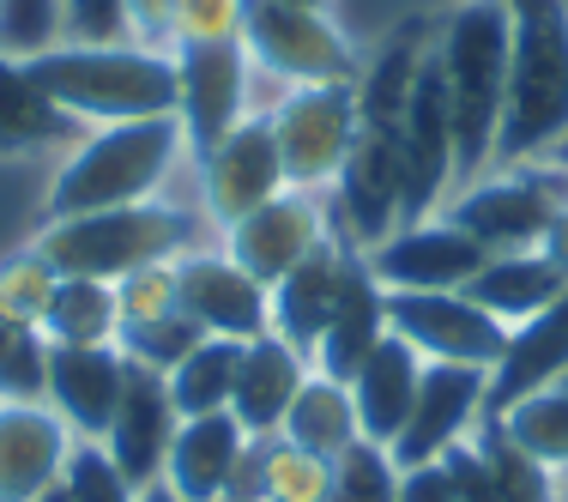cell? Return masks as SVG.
Instances as JSON below:
<instances>
[{
  "label": "cell",
  "instance_id": "obj_2",
  "mask_svg": "<svg viewBox=\"0 0 568 502\" xmlns=\"http://www.w3.org/2000/svg\"><path fill=\"white\" fill-rule=\"evenodd\" d=\"M212 224L200 219L194 188H170V194L133 200V207H110V212H85V219H55L37 224L31 249H43V261L67 279H128L133 267L152 261H175L194 242H206Z\"/></svg>",
  "mask_w": 568,
  "mask_h": 502
},
{
  "label": "cell",
  "instance_id": "obj_9",
  "mask_svg": "<svg viewBox=\"0 0 568 502\" xmlns=\"http://www.w3.org/2000/svg\"><path fill=\"white\" fill-rule=\"evenodd\" d=\"M557 207H562V182L550 170L496 164V170L471 175V182H459L454 194L442 200V219H454L490 254H503V249H538V237H545V224Z\"/></svg>",
  "mask_w": 568,
  "mask_h": 502
},
{
  "label": "cell",
  "instance_id": "obj_24",
  "mask_svg": "<svg viewBox=\"0 0 568 502\" xmlns=\"http://www.w3.org/2000/svg\"><path fill=\"white\" fill-rule=\"evenodd\" d=\"M303 382H308V358L296 345H284L278 333L242 339L236 388H230V418H236L248 436H273Z\"/></svg>",
  "mask_w": 568,
  "mask_h": 502
},
{
  "label": "cell",
  "instance_id": "obj_25",
  "mask_svg": "<svg viewBox=\"0 0 568 502\" xmlns=\"http://www.w3.org/2000/svg\"><path fill=\"white\" fill-rule=\"evenodd\" d=\"M568 375V291L550 309H538L532 321L508 328V345L490 370V418L503 405L526 400V393H545Z\"/></svg>",
  "mask_w": 568,
  "mask_h": 502
},
{
  "label": "cell",
  "instance_id": "obj_45",
  "mask_svg": "<svg viewBox=\"0 0 568 502\" xmlns=\"http://www.w3.org/2000/svg\"><path fill=\"white\" fill-rule=\"evenodd\" d=\"M296 7H321V12H339V0H296Z\"/></svg>",
  "mask_w": 568,
  "mask_h": 502
},
{
  "label": "cell",
  "instance_id": "obj_3",
  "mask_svg": "<svg viewBox=\"0 0 568 502\" xmlns=\"http://www.w3.org/2000/svg\"><path fill=\"white\" fill-rule=\"evenodd\" d=\"M43 98L67 110L79 128H115V121L175 116V56L140 43H49L24 56Z\"/></svg>",
  "mask_w": 568,
  "mask_h": 502
},
{
  "label": "cell",
  "instance_id": "obj_21",
  "mask_svg": "<svg viewBox=\"0 0 568 502\" xmlns=\"http://www.w3.org/2000/svg\"><path fill=\"white\" fill-rule=\"evenodd\" d=\"M79 133L85 128L43 98L24 56H0V170H49Z\"/></svg>",
  "mask_w": 568,
  "mask_h": 502
},
{
  "label": "cell",
  "instance_id": "obj_17",
  "mask_svg": "<svg viewBox=\"0 0 568 502\" xmlns=\"http://www.w3.org/2000/svg\"><path fill=\"white\" fill-rule=\"evenodd\" d=\"M363 261L382 279V291H466L471 273L490 261V249L471 230H459L454 219L429 212V219H405Z\"/></svg>",
  "mask_w": 568,
  "mask_h": 502
},
{
  "label": "cell",
  "instance_id": "obj_31",
  "mask_svg": "<svg viewBox=\"0 0 568 502\" xmlns=\"http://www.w3.org/2000/svg\"><path fill=\"white\" fill-rule=\"evenodd\" d=\"M236 358H242V339L206 333L200 345H187V358H175L170 370H164L170 405H175L182 418L230 412V388H236Z\"/></svg>",
  "mask_w": 568,
  "mask_h": 502
},
{
  "label": "cell",
  "instance_id": "obj_26",
  "mask_svg": "<svg viewBox=\"0 0 568 502\" xmlns=\"http://www.w3.org/2000/svg\"><path fill=\"white\" fill-rule=\"evenodd\" d=\"M382 333H387V291H382V279L369 273V261L351 254L345 279H339V303H333L327 328H321L315 351H308V370L339 375V382H345V375L369 358V345Z\"/></svg>",
  "mask_w": 568,
  "mask_h": 502
},
{
  "label": "cell",
  "instance_id": "obj_50",
  "mask_svg": "<svg viewBox=\"0 0 568 502\" xmlns=\"http://www.w3.org/2000/svg\"><path fill=\"white\" fill-rule=\"evenodd\" d=\"M230 502H236V496H230Z\"/></svg>",
  "mask_w": 568,
  "mask_h": 502
},
{
  "label": "cell",
  "instance_id": "obj_20",
  "mask_svg": "<svg viewBox=\"0 0 568 502\" xmlns=\"http://www.w3.org/2000/svg\"><path fill=\"white\" fill-rule=\"evenodd\" d=\"M175 424H182V412L170 405L164 375L133 363L128 388H121V405H115V418H110V430H103L98 448L115 460V472L133 484V491H145V484H158V472H164Z\"/></svg>",
  "mask_w": 568,
  "mask_h": 502
},
{
  "label": "cell",
  "instance_id": "obj_34",
  "mask_svg": "<svg viewBox=\"0 0 568 502\" xmlns=\"http://www.w3.org/2000/svg\"><path fill=\"white\" fill-rule=\"evenodd\" d=\"M55 284H61V273L43 261V249H31V242L0 249V309H7L12 321H24V328L43 333V315H49Z\"/></svg>",
  "mask_w": 568,
  "mask_h": 502
},
{
  "label": "cell",
  "instance_id": "obj_23",
  "mask_svg": "<svg viewBox=\"0 0 568 502\" xmlns=\"http://www.w3.org/2000/svg\"><path fill=\"white\" fill-rule=\"evenodd\" d=\"M424 370H429V363L417 358V351L405 345V339H399L394 328L375 339L369 358H363L357 370L345 375L351 405H357V424H363V442L394 448V436L405 430V418H412L417 388H424Z\"/></svg>",
  "mask_w": 568,
  "mask_h": 502
},
{
  "label": "cell",
  "instance_id": "obj_1",
  "mask_svg": "<svg viewBox=\"0 0 568 502\" xmlns=\"http://www.w3.org/2000/svg\"><path fill=\"white\" fill-rule=\"evenodd\" d=\"M187 170H194V152H187V133L175 116L85 128L37 182V224L85 219V212L170 194V188L187 182Z\"/></svg>",
  "mask_w": 568,
  "mask_h": 502
},
{
  "label": "cell",
  "instance_id": "obj_18",
  "mask_svg": "<svg viewBox=\"0 0 568 502\" xmlns=\"http://www.w3.org/2000/svg\"><path fill=\"white\" fill-rule=\"evenodd\" d=\"M128 351L121 345H49L43 358V400L79 442H103L121 388H128Z\"/></svg>",
  "mask_w": 568,
  "mask_h": 502
},
{
  "label": "cell",
  "instance_id": "obj_32",
  "mask_svg": "<svg viewBox=\"0 0 568 502\" xmlns=\"http://www.w3.org/2000/svg\"><path fill=\"white\" fill-rule=\"evenodd\" d=\"M115 333H121L115 284L61 273L55 297H49V315H43V345H115Z\"/></svg>",
  "mask_w": 568,
  "mask_h": 502
},
{
  "label": "cell",
  "instance_id": "obj_12",
  "mask_svg": "<svg viewBox=\"0 0 568 502\" xmlns=\"http://www.w3.org/2000/svg\"><path fill=\"white\" fill-rule=\"evenodd\" d=\"M387 328L424 363H471V370H496L508 345V328L478 309L466 291H387Z\"/></svg>",
  "mask_w": 568,
  "mask_h": 502
},
{
  "label": "cell",
  "instance_id": "obj_11",
  "mask_svg": "<svg viewBox=\"0 0 568 502\" xmlns=\"http://www.w3.org/2000/svg\"><path fill=\"white\" fill-rule=\"evenodd\" d=\"M187 188H194V207H200V219L212 224V237H219L224 224H236L242 212L266 207L278 188H291L266 116L236 121L219 145H206V152L194 158V170H187Z\"/></svg>",
  "mask_w": 568,
  "mask_h": 502
},
{
  "label": "cell",
  "instance_id": "obj_16",
  "mask_svg": "<svg viewBox=\"0 0 568 502\" xmlns=\"http://www.w3.org/2000/svg\"><path fill=\"white\" fill-rule=\"evenodd\" d=\"M333 224L357 254H369L375 242H387L405 224V164H399V140L387 128L363 121L357 145H351L339 182H333Z\"/></svg>",
  "mask_w": 568,
  "mask_h": 502
},
{
  "label": "cell",
  "instance_id": "obj_7",
  "mask_svg": "<svg viewBox=\"0 0 568 502\" xmlns=\"http://www.w3.org/2000/svg\"><path fill=\"white\" fill-rule=\"evenodd\" d=\"M175 56V121L187 133V152L219 145L236 121L266 116L284 98L273 73H261L248 43H200V49H170Z\"/></svg>",
  "mask_w": 568,
  "mask_h": 502
},
{
  "label": "cell",
  "instance_id": "obj_38",
  "mask_svg": "<svg viewBox=\"0 0 568 502\" xmlns=\"http://www.w3.org/2000/svg\"><path fill=\"white\" fill-rule=\"evenodd\" d=\"M248 0H175L170 19V49H200V43H242Z\"/></svg>",
  "mask_w": 568,
  "mask_h": 502
},
{
  "label": "cell",
  "instance_id": "obj_4",
  "mask_svg": "<svg viewBox=\"0 0 568 502\" xmlns=\"http://www.w3.org/2000/svg\"><path fill=\"white\" fill-rule=\"evenodd\" d=\"M508 49H514V7L508 0H448V12L436 24V61H442L448 103H454L459 182H471V175H484L496 164Z\"/></svg>",
  "mask_w": 568,
  "mask_h": 502
},
{
  "label": "cell",
  "instance_id": "obj_22",
  "mask_svg": "<svg viewBox=\"0 0 568 502\" xmlns=\"http://www.w3.org/2000/svg\"><path fill=\"white\" fill-rule=\"evenodd\" d=\"M248 442L254 436L230 412L182 418L175 436H170V454H164V472H158V479H164L182 502H230L236 472H242V460H248Z\"/></svg>",
  "mask_w": 568,
  "mask_h": 502
},
{
  "label": "cell",
  "instance_id": "obj_30",
  "mask_svg": "<svg viewBox=\"0 0 568 502\" xmlns=\"http://www.w3.org/2000/svg\"><path fill=\"white\" fill-rule=\"evenodd\" d=\"M278 436H291L296 448H308V454L321 460H339L351 448L363 442V424H357V405H351V388L339 375H321L308 370V382L296 388L291 412H284Z\"/></svg>",
  "mask_w": 568,
  "mask_h": 502
},
{
  "label": "cell",
  "instance_id": "obj_46",
  "mask_svg": "<svg viewBox=\"0 0 568 502\" xmlns=\"http://www.w3.org/2000/svg\"><path fill=\"white\" fill-rule=\"evenodd\" d=\"M37 502H67V491H61V484H55V491H43V496H37Z\"/></svg>",
  "mask_w": 568,
  "mask_h": 502
},
{
  "label": "cell",
  "instance_id": "obj_39",
  "mask_svg": "<svg viewBox=\"0 0 568 502\" xmlns=\"http://www.w3.org/2000/svg\"><path fill=\"white\" fill-rule=\"evenodd\" d=\"M67 502H140L128 479L115 472V460L103 454L98 442H79L73 460H67V479H61Z\"/></svg>",
  "mask_w": 568,
  "mask_h": 502
},
{
  "label": "cell",
  "instance_id": "obj_43",
  "mask_svg": "<svg viewBox=\"0 0 568 502\" xmlns=\"http://www.w3.org/2000/svg\"><path fill=\"white\" fill-rule=\"evenodd\" d=\"M538 249L550 254V261H557V273L568 279V200L557 212H550V224H545V237H538Z\"/></svg>",
  "mask_w": 568,
  "mask_h": 502
},
{
  "label": "cell",
  "instance_id": "obj_29",
  "mask_svg": "<svg viewBox=\"0 0 568 502\" xmlns=\"http://www.w3.org/2000/svg\"><path fill=\"white\" fill-rule=\"evenodd\" d=\"M230 496L236 502H327L333 496V460L296 448L278 430L273 436H254Z\"/></svg>",
  "mask_w": 568,
  "mask_h": 502
},
{
  "label": "cell",
  "instance_id": "obj_47",
  "mask_svg": "<svg viewBox=\"0 0 568 502\" xmlns=\"http://www.w3.org/2000/svg\"><path fill=\"white\" fill-rule=\"evenodd\" d=\"M557 502H568V472H557Z\"/></svg>",
  "mask_w": 568,
  "mask_h": 502
},
{
  "label": "cell",
  "instance_id": "obj_8",
  "mask_svg": "<svg viewBox=\"0 0 568 502\" xmlns=\"http://www.w3.org/2000/svg\"><path fill=\"white\" fill-rule=\"evenodd\" d=\"M284 182L303 194H333L351 145L363 133L357 86H284V98L266 110Z\"/></svg>",
  "mask_w": 568,
  "mask_h": 502
},
{
  "label": "cell",
  "instance_id": "obj_5",
  "mask_svg": "<svg viewBox=\"0 0 568 502\" xmlns=\"http://www.w3.org/2000/svg\"><path fill=\"white\" fill-rule=\"evenodd\" d=\"M562 140H568V0H520L514 7L496 164L508 170L545 164Z\"/></svg>",
  "mask_w": 568,
  "mask_h": 502
},
{
  "label": "cell",
  "instance_id": "obj_13",
  "mask_svg": "<svg viewBox=\"0 0 568 502\" xmlns=\"http://www.w3.org/2000/svg\"><path fill=\"white\" fill-rule=\"evenodd\" d=\"M175 279H182V309L194 315L200 333H219V339L273 333V291H266L219 237H206L187 254H175Z\"/></svg>",
  "mask_w": 568,
  "mask_h": 502
},
{
  "label": "cell",
  "instance_id": "obj_49",
  "mask_svg": "<svg viewBox=\"0 0 568 502\" xmlns=\"http://www.w3.org/2000/svg\"><path fill=\"white\" fill-rule=\"evenodd\" d=\"M508 7H520V0H508Z\"/></svg>",
  "mask_w": 568,
  "mask_h": 502
},
{
  "label": "cell",
  "instance_id": "obj_35",
  "mask_svg": "<svg viewBox=\"0 0 568 502\" xmlns=\"http://www.w3.org/2000/svg\"><path fill=\"white\" fill-rule=\"evenodd\" d=\"M115 309H121V333H140V328H158V321L182 315V279H175V261L133 267L128 279H115Z\"/></svg>",
  "mask_w": 568,
  "mask_h": 502
},
{
  "label": "cell",
  "instance_id": "obj_41",
  "mask_svg": "<svg viewBox=\"0 0 568 502\" xmlns=\"http://www.w3.org/2000/svg\"><path fill=\"white\" fill-rule=\"evenodd\" d=\"M170 19H175V0H121V43L170 49Z\"/></svg>",
  "mask_w": 568,
  "mask_h": 502
},
{
  "label": "cell",
  "instance_id": "obj_33",
  "mask_svg": "<svg viewBox=\"0 0 568 502\" xmlns=\"http://www.w3.org/2000/svg\"><path fill=\"white\" fill-rule=\"evenodd\" d=\"M484 424H496L520 454H532L538 466L568 472V382L545 388V393H526V400L503 405V412L484 418Z\"/></svg>",
  "mask_w": 568,
  "mask_h": 502
},
{
  "label": "cell",
  "instance_id": "obj_42",
  "mask_svg": "<svg viewBox=\"0 0 568 502\" xmlns=\"http://www.w3.org/2000/svg\"><path fill=\"white\" fill-rule=\"evenodd\" d=\"M394 502H459V484H454L448 460H429V466H399V496Z\"/></svg>",
  "mask_w": 568,
  "mask_h": 502
},
{
  "label": "cell",
  "instance_id": "obj_36",
  "mask_svg": "<svg viewBox=\"0 0 568 502\" xmlns=\"http://www.w3.org/2000/svg\"><path fill=\"white\" fill-rule=\"evenodd\" d=\"M399 496V460L382 442H357L333 460V496L327 502H394Z\"/></svg>",
  "mask_w": 568,
  "mask_h": 502
},
{
  "label": "cell",
  "instance_id": "obj_14",
  "mask_svg": "<svg viewBox=\"0 0 568 502\" xmlns=\"http://www.w3.org/2000/svg\"><path fill=\"white\" fill-rule=\"evenodd\" d=\"M490 418V370H471V363H429L424 388L412 400V418L394 436L387 454L399 466H429V460H448L459 442H471Z\"/></svg>",
  "mask_w": 568,
  "mask_h": 502
},
{
  "label": "cell",
  "instance_id": "obj_6",
  "mask_svg": "<svg viewBox=\"0 0 568 502\" xmlns=\"http://www.w3.org/2000/svg\"><path fill=\"white\" fill-rule=\"evenodd\" d=\"M242 43L278 86H357L363 73V49L339 12L296 7V0H248Z\"/></svg>",
  "mask_w": 568,
  "mask_h": 502
},
{
  "label": "cell",
  "instance_id": "obj_28",
  "mask_svg": "<svg viewBox=\"0 0 568 502\" xmlns=\"http://www.w3.org/2000/svg\"><path fill=\"white\" fill-rule=\"evenodd\" d=\"M562 291H568V279L557 273V261H550L545 249H503V254H490V261L471 273V284H466L471 303L490 309L503 328L532 321L538 309H550Z\"/></svg>",
  "mask_w": 568,
  "mask_h": 502
},
{
  "label": "cell",
  "instance_id": "obj_40",
  "mask_svg": "<svg viewBox=\"0 0 568 502\" xmlns=\"http://www.w3.org/2000/svg\"><path fill=\"white\" fill-rule=\"evenodd\" d=\"M121 37V0H61V43H110Z\"/></svg>",
  "mask_w": 568,
  "mask_h": 502
},
{
  "label": "cell",
  "instance_id": "obj_10",
  "mask_svg": "<svg viewBox=\"0 0 568 502\" xmlns=\"http://www.w3.org/2000/svg\"><path fill=\"white\" fill-rule=\"evenodd\" d=\"M394 140H399V164H405V219L442 212V200L459 188V133H454V103H448L436 43H429L424 67H417V86L405 98Z\"/></svg>",
  "mask_w": 568,
  "mask_h": 502
},
{
  "label": "cell",
  "instance_id": "obj_44",
  "mask_svg": "<svg viewBox=\"0 0 568 502\" xmlns=\"http://www.w3.org/2000/svg\"><path fill=\"white\" fill-rule=\"evenodd\" d=\"M140 502H182V496H175V491H170V484H164V479H158V484H145V491H140Z\"/></svg>",
  "mask_w": 568,
  "mask_h": 502
},
{
  "label": "cell",
  "instance_id": "obj_48",
  "mask_svg": "<svg viewBox=\"0 0 568 502\" xmlns=\"http://www.w3.org/2000/svg\"><path fill=\"white\" fill-rule=\"evenodd\" d=\"M0 12H7V0H0Z\"/></svg>",
  "mask_w": 568,
  "mask_h": 502
},
{
  "label": "cell",
  "instance_id": "obj_27",
  "mask_svg": "<svg viewBox=\"0 0 568 502\" xmlns=\"http://www.w3.org/2000/svg\"><path fill=\"white\" fill-rule=\"evenodd\" d=\"M351 254H357V249H351L345 237H327L308 261H296L278 284H266V291H273V333L284 339V345H296L303 358L315 351V339H321V328H327L333 303H339V279H345Z\"/></svg>",
  "mask_w": 568,
  "mask_h": 502
},
{
  "label": "cell",
  "instance_id": "obj_15",
  "mask_svg": "<svg viewBox=\"0 0 568 502\" xmlns=\"http://www.w3.org/2000/svg\"><path fill=\"white\" fill-rule=\"evenodd\" d=\"M327 237H339V224H333V200L327 194H303V188H278L266 207L242 212L236 224L219 230V242L261 284H278L296 261H308Z\"/></svg>",
  "mask_w": 568,
  "mask_h": 502
},
{
  "label": "cell",
  "instance_id": "obj_19",
  "mask_svg": "<svg viewBox=\"0 0 568 502\" xmlns=\"http://www.w3.org/2000/svg\"><path fill=\"white\" fill-rule=\"evenodd\" d=\"M79 436L49 400H0V502H37L67 479Z\"/></svg>",
  "mask_w": 568,
  "mask_h": 502
},
{
  "label": "cell",
  "instance_id": "obj_37",
  "mask_svg": "<svg viewBox=\"0 0 568 502\" xmlns=\"http://www.w3.org/2000/svg\"><path fill=\"white\" fill-rule=\"evenodd\" d=\"M43 333L0 309V400H43Z\"/></svg>",
  "mask_w": 568,
  "mask_h": 502
}]
</instances>
